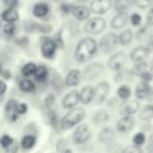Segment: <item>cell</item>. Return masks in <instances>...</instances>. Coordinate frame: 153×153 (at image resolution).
Instances as JSON below:
<instances>
[{
	"label": "cell",
	"mask_w": 153,
	"mask_h": 153,
	"mask_svg": "<svg viewBox=\"0 0 153 153\" xmlns=\"http://www.w3.org/2000/svg\"><path fill=\"white\" fill-rule=\"evenodd\" d=\"M97 50H98L97 41L92 37H85L78 42L74 51V57L78 62L82 63L91 60L97 53Z\"/></svg>",
	"instance_id": "1"
},
{
	"label": "cell",
	"mask_w": 153,
	"mask_h": 153,
	"mask_svg": "<svg viewBox=\"0 0 153 153\" xmlns=\"http://www.w3.org/2000/svg\"><path fill=\"white\" fill-rule=\"evenodd\" d=\"M86 116V112L82 108H73L71 109L61 120L60 127L62 129H71L75 126H78Z\"/></svg>",
	"instance_id": "2"
},
{
	"label": "cell",
	"mask_w": 153,
	"mask_h": 153,
	"mask_svg": "<svg viewBox=\"0 0 153 153\" xmlns=\"http://www.w3.org/2000/svg\"><path fill=\"white\" fill-rule=\"evenodd\" d=\"M106 27V20L102 17H93V18H88L84 25V29L87 33L91 35H98L100 32H103Z\"/></svg>",
	"instance_id": "3"
},
{
	"label": "cell",
	"mask_w": 153,
	"mask_h": 153,
	"mask_svg": "<svg viewBox=\"0 0 153 153\" xmlns=\"http://www.w3.org/2000/svg\"><path fill=\"white\" fill-rule=\"evenodd\" d=\"M57 44L54 41V38L50 37H42L41 38V54L44 59L51 60L54 59L56 50H57Z\"/></svg>",
	"instance_id": "4"
},
{
	"label": "cell",
	"mask_w": 153,
	"mask_h": 153,
	"mask_svg": "<svg viewBox=\"0 0 153 153\" xmlns=\"http://www.w3.org/2000/svg\"><path fill=\"white\" fill-rule=\"evenodd\" d=\"M92 136V130L87 124H78L73 133V141L76 145H82L87 142Z\"/></svg>",
	"instance_id": "5"
},
{
	"label": "cell",
	"mask_w": 153,
	"mask_h": 153,
	"mask_svg": "<svg viewBox=\"0 0 153 153\" xmlns=\"http://www.w3.org/2000/svg\"><path fill=\"white\" fill-rule=\"evenodd\" d=\"M117 44H118V37H117V35H115L112 32H109V33H106V35H104L102 37V39L99 42V48L102 49L103 53L108 54V53L112 51L116 48Z\"/></svg>",
	"instance_id": "6"
},
{
	"label": "cell",
	"mask_w": 153,
	"mask_h": 153,
	"mask_svg": "<svg viewBox=\"0 0 153 153\" xmlns=\"http://www.w3.org/2000/svg\"><path fill=\"white\" fill-rule=\"evenodd\" d=\"M112 5V0H91L90 11L94 14H104L106 13Z\"/></svg>",
	"instance_id": "7"
},
{
	"label": "cell",
	"mask_w": 153,
	"mask_h": 153,
	"mask_svg": "<svg viewBox=\"0 0 153 153\" xmlns=\"http://www.w3.org/2000/svg\"><path fill=\"white\" fill-rule=\"evenodd\" d=\"M127 61V55L123 51H117L115 53L108 61V67L112 71H120Z\"/></svg>",
	"instance_id": "8"
},
{
	"label": "cell",
	"mask_w": 153,
	"mask_h": 153,
	"mask_svg": "<svg viewBox=\"0 0 153 153\" xmlns=\"http://www.w3.org/2000/svg\"><path fill=\"white\" fill-rule=\"evenodd\" d=\"M109 91H110V86L106 81L99 82L94 88V96H93L94 102L97 104H102L106 99V97L109 94Z\"/></svg>",
	"instance_id": "9"
},
{
	"label": "cell",
	"mask_w": 153,
	"mask_h": 153,
	"mask_svg": "<svg viewBox=\"0 0 153 153\" xmlns=\"http://www.w3.org/2000/svg\"><path fill=\"white\" fill-rule=\"evenodd\" d=\"M80 103V94H79V91L76 90H72L69 91L62 99V106L65 109H73V108H76V105Z\"/></svg>",
	"instance_id": "10"
},
{
	"label": "cell",
	"mask_w": 153,
	"mask_h": 153,
	"mask_svg": "<svg viewBox=\"0 0 153 153\" xmlns=\"http://www.w3.org/2000/svg\"><path fill=\"white\" fill-rule=\"evenodd\" d=\"M135 120L133 116H122L116 124V129L120 133H128L134 128Z\"/></svg>",
	"instance_id": "11"
},
{
	"label": "cell",
	"mask_w": 153,
	"mask_h": 153,
	"mask_svg": "<svg viewBox=\"0 0 153 153\" xmlns=\"http://www.w3.org/2000/svg\"><path fill=\"white\" fill-rule=\"evenodd\" d=\"M49 13H50V6L48 2L39 1L32 6V14H33V17H36L38 19L45 18Z\"/></svg>",
	"instance_id": "12"
},
{
	"label": "cell",
	"mask_w": 153,
	"mask_h": 153,
	"mask_svg": "<svg viewBox=\"0 0 153 153\" xmlns=\"http://www.w3.org/2000/svg\"><path fill=\"white\" fill-rule=\"evenodd\" d=\"M18 104H19V103H18L16 99H13V98H11L10 100H7V103H6L5 112H6V115H7L8 121H11V122H16V121L18 120V117H19V115H18V112H17Z\"/></svg>",
	"instance_id": "13"
},
{
	"label": "cell",
	"mask_w": 153,
	"mask_h": 153,
	"mask_svg": "<svg viewBox=\"0 0 153 153\" xmlns=\"http://www.w3.org/2000/svg\"><path fill=\"white\" fill-rule=\"evenodd\" d=\"M72 14L76 20L86 22L91 16V11H90V7H87L85 5H75Z\"/></svg>",
	"instance_id": "14"
},
{
	"label": "cell",
	"mask_w": 153,
	"mask_h": 153,
	"mask_svg": "<svg viewBox=\"0 0 153 153\" xmlns=\"http://www.w3.org/2000/svg\"><path fill=\"white\" fill-rule=\"evenodd\" d=\"M1 19L5 23H16L19 20V12L18 8H12V7H6L5 10L1 11L0 13Z\"/></svg>",
	"instance_id": "15"
},
{
	"label": "cell",
	"mask_w": 153,
	"mask_h": 153,
	"mask_svg": "<svg viewBox=\"0 0 153 153\" xmlns=\"http://www.w3.org/2000/svg\"><path fill=\"white\" fill-rule=\"evenodd\" d=\"M128 20H129L128 13H127V12H120V13H117V14L111 19L110 25H111L112 29L120 30V29H122V27H124V26L127 25Z\"/></svg>",
	"instance_id": "16"
},
{
	"label": "cell",
	"mask_w": 153,
	"mask_h": 153,
	"mask_svg": "<svg viewBox=\"0 0 153 153\" xmlns=\"http://www.w3.org/2000/svg\"><path fill=\"white\" fill-rule=\"evenodd\" d=\"M148 54H149L148 48L140 45V47H136V48H134V49L131 50V53H130V59H131V61H134L135 63L142 62V61L148 56Z\"/></svg>",
	"instance_id": "17"
},
{
	"label": "cell",
	"mask_w": 153,
	"mask_h": 153,
	"mask_svg": "<svg viewBox=\"0 0 153 153\" xmlns=\"http://www.w3.org/2000/svg\"><path fill=\"white\" fill-rule=\"evenodd\" d=\"M139 108H140V103L137 100H129L121 106L120 112L123 116H131L139 110Z\"/></svg>",
	"instance_id": "18"
},
{
	"label": "cell",
	"mask_w": 153,
	"mask_h": 153,
	"mask_svg": "<svg viewBox=\"0 0 153 153\" xmlns=\"http://www.w3.org/2000/svg\"><path fill=\"white\" fill-rule=\"evenodd\" d=\"M81 80V72L79 69H71L68 73H67V76H66V85L67 86H71V87H74L76 85H79Z\"/></svg>",
	"instance_id": "19"
},
{
	"label": "cell",
	"mask_w": 153,
	"mask_h": 153,
	"mask_svg": "<svg viewBox=\"0 0 153 153\" xmlns=\"http://www.w3.org/2000/svg\"><path fill=\"white\" fill-rule=\"evenodd\" d=\"M80 94V103L87 105L93 100V96H94V88H92L91 86H85L81 88V91L79 92Z\"/></svg>",
	"instance_id": "20"
},
{
	"label": "cell",
	"mask_w": 153,
	"mask_h": 153,
	"mask_svg": "<svg viewBox=\"0 0 153 153\" xmlns=\"http://www.w3.org/2000/svg\"><path fill=\"white\" fill-rule=\"evenodd\" d=\"M151 94V86L148 82L142 81L135 88V96L137 99H145Z\"/></svg>",
	"instance_id": "21"
},
{
	"label": "cell",
	"mask_w": 153,
	"mask_h": 153,
	"mask_svg": "<svg viewBox=\"0 0 153 153\" xmlns=\"http://www.w3.org/2000/svg\"><path fill=\"white\" fill-rule=\"evenodd\" d=\"M48 75H49V71L44 65H38L36 67V72L33 74L36 81L38 82H45L48 80Z\"/></svg>",
	"instance_id": "22"
},
{
	"label": "cell",
	"mask_w": 153,
	"mask_h": 153,
	"mask_svg": "<svg viewBox=\"0 0 153 153\" xmlns=\"http://www.w3.org/2000/svg\"><path fill=\"white\" fill-rule=\"evenodd\" d=\"M19 90L25 93H32L36 90V85L30 78H24L19 82Z\"/></svg>",
	"instance_id": "23"
},
{
	"label": "cell",
	"mask_w": 153,
	"mask_h": 153,
	"mask_svg": "<svg viewBox=\"0 0 153 153\" xmlns=\"http://www.w3.org/2000/svg\"><path fill=\"white\" fill-rule=\"evenodd\" d=\"M133 5H134V0H115L114 8L117 13L127 12V10H129Z\"/></svg>",
	"instance_id": "24"
},
{
	"label": "cell",
	"mask_w": 153,
	"mask_h": 153,
	"mask_svg": "<svg viewBox=\"0 0 153 153\" xmlns=\"http://www.w3.org/2000/svg\"><path fill=\"white\" fill-rule=\"evenodd\" d=\"M102 71H103V68H102V65H100V63H93V65L86 67V69H85L84 73H85V75H86L88 79H93V78H96L98 74H100Z\"/></svg>",
	"instance_id": "25"
},
{
	"label": "cell",
	"mask_w": 153,
	"mask_h": 153,
	"mask_svg": "<svg viewBox=\"0 0 153 153\" xmlns=\"http://www.w3.org/2000/svg\"><path fill=\"white\" fill-rule=\"evenodd\" d=\"M117 37H118V43H120V44H122V45H128V44L133 41V38H134V33H133L131 30L127 29V30H123Z\"/></svg>",
	"instance_id": "26"
},
{
	"label": "cell",
	"mask_w": 153,
	"mask_h": 153,
	"mask_svg": "<svg viewBox=\"0 0 153 153\" xmlns=\"http://www.w3.org/2000/svg\"><path fill=\"white\" fill-rule=\"evenodd\" d=\"M35 145H36V136H33L31 134L24 135L20 141V146L23 149H31Z\"/></svg>",
	"instance_id": "27"
},
{
	"label": "cell",
	"mask_w": 153,
	"mask_h": 153,
	"mask_svg": "<svg viewBox=\"0 0 153 153\" xmlns=\"http://www.w3.org/2000/svg\"><path fill=\"white\" fill-rule=\"evenodd\" d=\"M36 67L37 65L35 62H26L23 67H22V74L25 76V78H30L35 74L36 72Z\"/></svg>",
	"instance_id": "28"
},
{
	"label": "cell",
	"mask_w": 153,
	"mask_h": 153,
	"mask_svg": "<svg viewBox=\"0 0 153 153\" xmlns=\"http://www.w3.org/2000/svg\"><path fill=\"white\" fill-rule=\"evenodd\" d=\"M112 137H114V131L111 128H104L99 133V141L103 143H108L110 140H112Z\"/></svg>",
	"instance_id": "29"
},
{
	"label": "cell",
	"mask_w": 153,
	"mask_h": 153,
	"mask_svg": "<svg viewBox=\"0 0 153 153\" xmlns=\"http://www.w3.org/2000/svg\"><path fill=\"white\" fill-rule=\"evenodd\" d=\"M139 117L142 121H149L153 118V105H146L139 114Z\"/></svg>",
	"instance_id": "30"
},
{
	"label": "cell",
	"mask_w": 153,
	"mask_h": 153,
	"mask_svg": "<svg viewBox=\"0 0 153 153\" xmlns=\"http://www.w3.org/2000/svg\"><path fill=\"white\" fill-rule=\"evenodd\" d=\"M2 31L6 37H13L17 32V25L14 23H6L2 27Z\"/></svg>",
	"instance_id": "31"
},
{
	"label": "cell",
	"mask_w": 153,
	"mask_h": 153,
	"mask_svg": "<svg viewBox=\"0 0 153 153\" xmlns=\"http://www.w3.org/2000/svg\"><path fill=\"white\" fill-rule=\"evenodd\" d=\"M130 94H131V91H130L129 86H127V85H122V86H120L118 90H117V96H118L121 99H123V100L128 99V98L130 97Z\"/></svg>",
	"instance_id": "32"
},
{
	"label": "cell",
	"mask_w": 153,
	"mask_h": 153,
	"mask_svg": "<svg viewBox=\"0 0 153 153\" xmlns=\"http://www.w3.org/2000/svg\"><path fill=\"white\" fill-rule=\"evenodd\" d=\"M148 71V65L146 63V62H137V63H135V66H134V68H133V72H134V74H136V75H141V74H143L145 72H147Z\"/></svg>",
	"instance_id": "33"
},
{
	"label": "cell",
	"mask_w": 153,
	"mask_h": 153,
	"mask_svg": "<svg viewBox=\"0 0 153 153\" xmlns=\"http://www.w3.org/2000/svg\"><path fill=\"white\" fill-rule=\"evenodd\" d=\"M109 120V115L106 111H99L93 116V122L100 124V123H105Z\"/></svg>",
	"instance_id": "34"
},
{
	"label": "cell",
	"mask_w": 153,
	"mask_h": 153,
	"mask_svg": "<svg viewBox=\"0 0 153 153\" xmlns=\"http://www.w3.org/2000/svg\"><path fill=\"white\" fill-rule=\"evenodd\" d=\"M74 7H75V5H73V4H69V2H62V4L60 5V11H61L63 14H72Z\"/></svg>",
	"instance_id": "35"
},
{
	"label": "cell",
	"mask_w": 153,
	"mask_h": 153,
	"mask_svg": "<svg viewBox=\"0 0 153 153\" xmlns=\"http://www.w3.org/2000/svg\"><path fill=\"white\" fill-rule=\"evenodd\" d=\"M13 142H14V140H13L10 135H6V134H5V135H2V136L0 137V146H1L4 149L7 148L8 146H11Z\"/></svg>",
	"instance_id": "36"
},
{
	"label": "cell",
	"mask_w": 153,
	"mask_h": 153,
	"mask_svg": "<svg viewBox=\"0 0 153 153\" xmlns=\"http://www.w3.org/2000/svg\"><path fill=\"white\" fill-rule=\"evenodd\" d=\"M134 5L137 8L146 10L147 7H149V6L153 5V0H134Z\"/></svg>",
	"instance_id": "37"
},
{
	"label": "cell",
	"mask_w": 153,
	"mask_h": 153,
	"mask_svg": "<svg viewBox=\"0 0 153 153\" xmlns=\"http://www.w3.org/2000/svg\"><path fill=\"white\" fill-rule=\"evenodd\" d=\"M51 30H53V26H51V25L36 23V31H38V32H41V33H49Z\"/></svg>",
	"instance_id": "38"
},
{
	"label": "cell",
	"mask_w": 153,
	"mask_h": 153,
	"mask_svg": "<svg viewBox=\"0 0 153 153\" xmlns=\"http://www.w3.org/2000/svg\"><path fill=\"white\" fill-rule=\"evenodd\" d=\"M145 141H146V136H145L143 133H137L133 137V143L135 146H141V145L145 143Z\"/></svg>",
	"instance_id": "39"
},
{
	"label": "cell",
	"mask_w": 153,
	"mask_h": 153,
	"mask_svg": "<svg viewBox=\"0 0 153 153\" xmlns=\"http://www.w3.org/2000/svg\"><path fill=\"white\" fill-rule=\"evenodd\" d=\"M129 22H130V24L133 26H140V24H141V16L139 13H136V12L131 13L130 17H129Z\"/></svg>",
	"instance_id": "40"
},
{
	"label": "cell",
	"mask_w": 153,
	"mask_h": 153,
	"mask_svg": "<svg viewBox=\"0 0 153 153\" xmlns=\"http://www.w3.org/2000/svg\"><path fill=\"white\" fill-rule=\"evenodd\" d=\"M48 121L54 128H56L59 126V120H57V116H56V114L54 111H49L48 112Z\"/></svg>",
	"instance_id": "41"
},
{
	"label": "cell",
	"mask_w": 153,
	"mask_h": 153,
	"mask_svg": "<svg viewBox=\"0 0 153 153\" xmlns=\"http://www.w3.org/2000/svg\"><path fill=\"white\" fill-rule=\"evenodd\" d=\"M122 153H143V151L141 149L140 146H135V145H133V146H128V147H126V148L122 151Z\"/></svg>",
	"instance_id": "42"
},
{
	"label": "cell",
	"mask_w": 153,
	"mask_h": 153,
	"mask_svg": "<svg viewBox=\"0 0 153 153\" xmlns=\"http://www.w3.org/2000/svg\"><path fill=\"white\" fill-rule=\"evenodd\" d=\"M54 103H55V96L53 93H48L44 98V105L47 108H51L54 105Z\"/></svg>",
	"instance_id": "43"
},
{
	"label": "cell",
	"mask_w": 153,
	"mask_h": 153,
	"mask_svg": "<svg viewBox=\"0 0 153 153\" xmlns=\"http://www.w3.org/2000/svg\"><path fill=\"white\" fill-rule=\"evenodd\" d=\"M1 1L6 7H12V8L19 7V0H1Z\"/></svg>",
	"instance_id": "44"
},
{
	"label": "cell",
	"mask_w": 153,
	"mask_h": 153,
	"mask_svg": "<svg viewBox=\"0 0 153 153\" xmlns=\"http://www.w3.org/2000/svg\"><path fill=\"white\" fill-rule=\"evenodd\" d=\"M5 153H18V143L14 141L11 146L5 148Z\"/></svg>",
	"instance_id": "45"
},
{
	"label": "cell",
	"mask_w": 153,
	"mask_h": 153,
	"mask_svg": "<svg viewBox=\"0 0 153 153\" xmlns=\"http://www.w3.org/2000/svg\"><path fill=\"white\" fill-rule=\"evenodd\" d=\"M26 111H27V105H26L25 103H20V104H18L17 112H18V115H19V116H20V115L26 114Z\"/></svg>",
	"instance_id": "46"
},
{
	"label": "cell",
	"mask_w": 153,
	"mask_h": 153,
	"mask_svg": "<svg viewBox=\"0 0 153 153\" xmlns=\"http://www.w3.org/2000/svg\"><path fill=\"white\" fill-rule=\"evenodd\" d=\"M16 43H17L18 45H20V47L25 48V47L29 44V39H27L26 37H19V38H17V39H16Z\"/></svg>",
	"instance_id": "47"
},
{
	"label": "cell",
	"mask_w": 153,
	"mask_h": 153,
	"mask_svg": "<svg viewBox=\"0 0 153 153\" xmlns=\"http://www.w3.org/2000/svg\"><path fill=\"white\" fill-rule=\"evenodd\" d=\"M141 76V79H142V81H146V82H148V81H151L152 79H153V74L151 73V72H145L143 74H141L140 75Z\"/></svg>",
	"instance_id": "48"
},
{
	"label": "cell",
	"mask_w": 153,
	"mask_h": 153,
	"mask_svg": "<svg viewBox=\"0 0 153 153\" xmlns=\"http://www.w3.org/2000/svg\"><path fill=\"white\" fill-rule=\"evenodd\" d=\"M146 22H147V25L153 26V7L148 11V13L146 16Z\"/></svg>",
	"instance_id": "49"
},
{
	"label": "cell",
	"mask_w": 153,
	"mask_h": 153,
	"mask_svg": "<svg viewBox=\"0 0 153 153\" xmlns=\"http://www.w3.org/2000/svg\"><path fill=\"white\" fill-rule=\"evenodd\" d=\"M147 36V27L143 26L137 31V39H143Z\"/></svg>",
	"instance_id": "50"
},
{
	"label": "cell",
	"mask_w": 153,
	"mask_h": 153,
	"mask_svg": "<svg viewBox=\"0 0 153 153\" xmlns=\"http://www.w3.org/2000/svg\"><path fill=\"white\" fill-rule=\"evenodd\" d=\"M146 47L148 48L149 51H153V33L148 37V39H147V45H146Z\"/></svg>",
	"instance_id": "51"
},
{
	"label": "cell",
	"mask_w": 153,
	"mask_h": 153,
	"mask_svg": "<svg viewBox=\"0 0 153 153\" xmlns=\"http://www.w3.org/2000/svg\"><path fill=\"white\" fill-rule=\"evenodd\" d=\"M147 152L148 153H153V135L149 137L148 143H147Z\"/></svg>",
	"instance_id": "52"
},
{
	"label": "cell",
	"mask_w": 153,
	"mask_h": 153,
	"mask_svg": "<svg viewBox=\"0 0 153 153\" xmlns=\"http://www.w3.org/2000/svg\"><path fill=\"white\" fill-rule=\"evenodd\" d=\"M6 90H7V85L0 79V96H2V94H5V92H6Z\"/></svg>",
	"instance_id": "53"
},
{
	"label": "cell",
	"mask_w": 153,
	"mask_h": 153,
	"mask_svg": "<svg viewBox=\"0 0 153 153\" xmlns=\"http://www.w3.org/2000/svg\"><path fill=\"white\" fill-rule=\"evenodd\" d=\"M0 74L4 76V79H11V73L8 71H1Z\"/></svg>",
	"instance_id": "54"
},
{
	"label": "cell",
	"mask_w": 153,
	"mask_h": 153,
	"mask_svg": "<svg viewBox=\"0 0 153 153\" xmlns=\"http://www.w3.org/2000/svg\"><path fill=\"white\" fill-rule=\"evenodd\" d=\"M63 153H73V152H72V149H65Z\"/></svg>",
	"instance_id": "55"
},
{
	"label": "cell",
	"mask_w": 153,
	"mask_h": 153,
	"mask_svg": "<svg viewBox=\"0 0 153 153\" xmlns=\"http://www.w3.org/2000/svg\"><path fill=\"white\" fill-rule=\"evenodd\" d=\"M149 67H151V69L153 71V60H152V62H151V66H149Z\"/></svg>",
	"instance_id": "56"
},
{
	"label": "cell",
	"mask_w": 153,
	"mask_h": 153,
	"mask_svg": "<svg viewBox=\"0 0 153 153\" xmlns=\"http://www.w3.org/2000/svg\"><path fill=\"white\" fill-rule=\"evenodd\" d=\"M53 1H55V2H59V1H61V0H53Z\"/></svg>",
	"instance_id": "57"
},
{
	"label": "cell",
	"mask_w": 153,
	"mask_h": 153,
	"mask_svg": "<svg viewBox=\"0 0 153 153\" xmlns=\"http://www.w3.org/2000/svg\"><path fill=\"white\" fill-rule=\"evenodd\" d=\"M1 71H2V68H1V65H0V73H1Z\"/></svg>",
	"instance_id": "58"
}]
</instances>
